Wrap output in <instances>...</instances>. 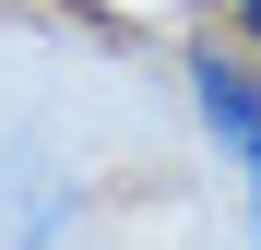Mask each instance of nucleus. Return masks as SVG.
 Returning a JSON list of instances; mask_svg holds the SVG:
<instances>
[{
    "mask_svg": "<svg viewBox=\"0 0 261 250\" xmlns=\"http://www.w3.org/2000/svg\"><path fill=\"white\" fill-rule=\"evenodd\" d=\"M249 191H261V179H249Z\"/></svg>",
    "mask_w": 261,
    "mask_h": 250,
    "instance_id": "nucleus-3",
    "label": "nucleus"
},
{
    "mask_svg": "<svg viewBox=\"0 0 261 250\" xmlns=\"http://www.w3.org/2000/svg\"><path fill=\"white\" fill-rule=\"evenodd\" d=\"M226 12H238V36H249V48H261V0H226Z\"/></svg>",
    "mask_w": 261,
    "mask_h": 250,
    "instance_id": "nucleus-2",
    "label": "nucleus"
},
{
    "mask_svg": "<svg viewBox=\"0 0 261 250\" xmlns=\"http://www.w3.org/2000/svg\"><path fill=\"white\" fill-rule=\"evenodd\" d=\"M190 107H202V131L261 179V72L238 48H190Z\"/></svg>",
    "mask_w": 261,
    "mask_h": 250,
    "instance_id": "nucleus-1",
    "label": "nucleus"
}]
</instances>
